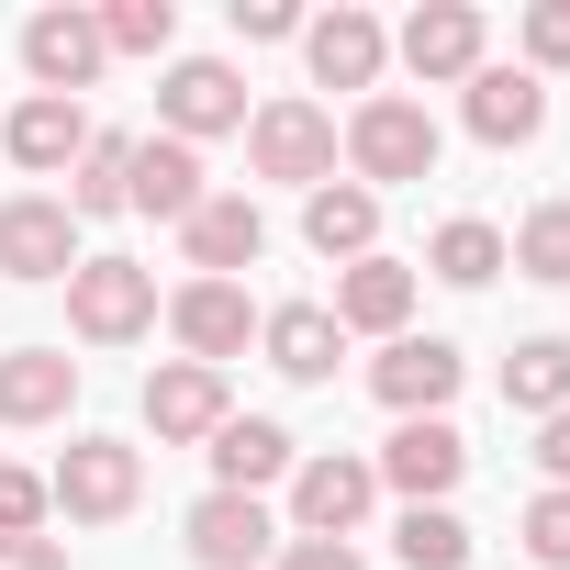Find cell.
Here are the masks:
<instances>
[{
  "label": "cell",
  "mask_w": 570,
  "mask_h": 570,
  "mask_svg": "<svg viewBox=\"0 0 570 570\" xmlns=\"http://www.w3.org/2000/svg\"><path fill=\"white\" fill-rule=\"evenodd\" d=\"M0 146H12V168L57 179V168H79V157H90V112H79V101H46V90H35V101H23L12 124H0Z\"/></svg>",
  "instance_id": "obj_24"
},
{
  "label": "cell",
  "mask_w": 570,
  "mask_h": 570,
  "mask_svg": "<svg viewBox=\"0 0 570 570\" xmlns=\"http://www.w3.org/2000/svg\"><path fill=\"white\" fill-rule=\"evenodd\" d=\"M503 268H525V279H570V202H537V213L514 224Z\"/></svg>",
  "instance_id": "obj_29"
},
{
  "label": "cell",
  "mask_w": 570,
  "mask_h": 570,
  "mask_svg": "<svg viewBox=\"0 0 570 570\" xmlns=\"http://www.w3.org/2000/svg\"><path fill=\"white\" fill-rule=\"evenodd\" d=\"M79 403V358L68 347H12L0 358V425H57Z\"/></svg>",
  "instance_id": "obj_23"
},
{
  "label": "cell",
  "mask_w": 570,
  "mask_h": 570,
  "mask_svg": "<svg viewBox=\"0 0 570 570\" xmlns=\"http://www.w3.org/2000/svg\"><path fill=\"white\" fill-rule=\"evenodd\" d=\"M303 246H314V257H336V268L381 257V190H358V179L303 190Z\"/></svg>",
  "instance_id": "obj_21"
},
{
  "label": "cell",
  "mask_w": 570,
  "mask_h": 570,
  "mask_svg": "<svg viewBox=\"0 0 570 570\" xmlns=\"http://www.w3.org/2000/svg\"><path fill=\"white\" fill-rule=\"evenodd\" d=\"M347 168H358V190H403V179H436V112L414 101V90H370L358 112H347Z\"/></svg>",
  "instance_id": "obj_1"
},
{
  "label": "cell",
  "mask_w": 570,
  "mask_h": 570,
  "mask_svg": "<svg viewBox=\"0 0 570 570\" xmlns=\"http://www.w3.org/2000/svg\"><path fill=\"white\" fill-rule=\"evenodd\" d=\"M268 570H358V548H336V537H292Z\"/></svg>",
  "instance_id": "obj_35"
},
{
  "label": "cell",
  "mask_w": 570,
  "mask_h": 570,
  "mask_svg": "<svg viewBox=\"0 0 570 570\" xmlns=\"http://www.w3.org/2000/svg\"><path fill=\"white\" fill-rule=\"evenodd\" d=\"M157 314H168V336H179L202 370H224V358L257 336V303H246V279H179V292H168Z\"/></svg>",
  "instance_id": "obj_12"
},
{
  "label": "cell",
  "mask_w": 570,
  "mask_h": 570,
  "mask_svg": "<svg viewBox=\"0 0 570 570\" xmlns=\"http://www.w3.org/2000/svg\"><path fill=\"white\" fill-rule=\"evenodd\" d=\"M101 46H112V57H168V46H179V0H112V12H101Z\"/></svg>",
  "instance_id": "obj_30"
},
{
  "label": "cell",
  "mask_w": 570,
  "mask_h": 570,
  "mask_svg": "<svg viewBox=\"0 0 570 570\" xmlns=\"http://www.w3.org/2000/svg\"><path fill=\"white\" fill-rule=\"evenodd\" d=\"M370 503H381V470H370V459H347V448H325V459H303V470H292V525H303V537H336V548H347Z\"/></svg>",
  "instance_id": "obj_10"
},
{
  "label": "cell",
  "mask_w": 570,
  "mask_h": 570,
  "mask_svg": "<svg viewBox=\"0 0 570 570\" xmlns=\"http://www.w3.org/2000/svg\"><path fill=\"white\" fill-rule=\"evenodd\" d=\"M548 68H570V0H537L525 12V79H548Z\"/></svg>",
  "instance_id": "obj_33"
},
{
  "label": "cell",
  "mask_w": 570,
  "mask_h": 570,
  "mask_svg": "<svg viewBox=\"0 0 570 570\" xmlns=\"http://www.w3.org/2000/svg\"><path fill=\"white\" fill-rule=\"evenodd\" d=\"M101 68H112L101 12H68V0H57V12H35V23H23V79H35L46 101H79Z\"/></svg>",
  "instance_id": "obj_5"
},
{
  "label": "cell",
  "mask_w": 570,
  "mask_h": 570,
  "mask_svg": "<svg viewBox=\"0 0 570 570\" xmlns=\"http://www.w3.org/2000/svg\"><path fill=\"white\" fill-rule=\"evenodd\" d=\"M381 492H403V503H448L459 492V470H470V436L448 425V414H414V425H392L381 436Z\"/></svg>",
  "instance_id": "obj_6"
},
{
  "label": "cell",
  "mask_w": 570,
  "mask_h": 570,
  "mask_svg": "<svg viewBox=\"0 0 570 570\" xmlns=\"http://www.w3.org/2000/svg\"><path fill=\"white\" fill-rule=\"evenodd\" d=\"M46 503H57L68 525H124V514L146 503V448H124V436H79V448L46 470Z\"/></svg>",
  "instance_id": "obj_2"
},
{
  "label": "cell",
  "mask_w": 570,
  "mask_h": 570,
  "mask_svg": "<svg viewBox=\"0 0 570 570\" xmlns=\"http://www.w3.org/2000/svg\"><path fill=\"white\" fill-rule=\"evenodd\" d=\"M235 414V392H224V370H202V358H168L157 381H146V425H157V448H213V425Z\"/></svg>",
  "instance_id": "obj_17"
},
{
  "label": "cell",
  "mask_w": 570,
  "mask_h": 570,
  "mask_svg": "<svg viewBox=\"0 0 570 570\" xmlns=\"http://www.w3.org/2000/svg\"><path fill=\"white\" fill-rule=\"evenodd\" d=\"M503 403H514V414H537V425H548V414H570V336H525V347L503 358Z\"/></svg>",
  "instance_id": "obj_25"
},
{
  "label": "cell",
  "mask_w": 570,
  "mask_h": 570,
  "mask_svg": "<svg viewBox=\"0 0 570 570\" xmlns=\"http://www.w3.org/2000/svg\"><path fill=\"white\" fill-rule=\"evenodd\" d=\"M124 168H135V135H90V157L68 168V213H124Z\"/></svg>",
  "instance_id": "obj_28"
},
{
  "label": "cell",
  "mask_w": 570,
  "mask_h": 570,
  "mask_svg": "<svg viewBox=\"0 0 570 570\" xmlns=\"http://www.w3.org/2000/svg\"><path fill=\"white\" fill-rule=\"evenodd\" d=\"M0 570H68V537H0Z\"/></svg>",
  "instance_id": "obj_36"
},
{
  "label": "cell",
  "mask_w": 570,
  "mask_h": 570,
  "mask_svg": "<svg viewBox=\"0 0 570 570\" xmlns=\"http://www.w3.org/2000/svg\"><path fill=\"white\" fill-rule=\"evenodd\" d=\"M246 157H257V179L325 190V179H336V112H325V101H257V112H246Z\"/></svg>",
  "instance_id": "obj_4"
},
{
  "label": "cell",
  "mask_w": 570,
  "mask_h": 570,
  "mask_svg": "<svg viewBox=\"0 0 570 570\" xmlns=\"http://www.w3.org/2000/svg\"><path fill=\"white\" fill-rule=\"evenodd\" d=\"M392 559H403V570H470V525H459L448 503H403Z\"/></svg>",
  "instance_id": "obj_27"
},
{
  "label": "cell",
  "mask_w": 570,
  "mask_h": 570,
  "mask_svg": "<svg viewBox=\"0 0 570 570\" xmlns=\"http://www.w3.org/2000/svg\"><path fill=\"white\" fill-rule=\"evenodd\" d=\"M459 381H470V358L448 347V336H392L381 358H370V392L414 425V414H448L459 403Z\"/></svg>",
  "instance_id": "obj_9"
},
{
  "label": "cell",
  "mask_w": 570,
  "mask_h": 570,
  "mask_svg": "<svg viewBox=\"0 0 570 570\" xmlns=\"http://www.w3.org/2000/svg\"><path fill=\"white\" fill-rule=\"evenodd\" d=\"M537 470H548V492H570V414L537 425Z\"/></svg>",
  "instance_id": "obj_37"
},
{
  "label": "cell",
  "mask_w": 570,
  "mask_h": 570,
  "mask_svg": "<svg viewBox=\"0 0 570 570\" xmlns=\"http://www.w3.org/2000/svg\"><path fill=\"white\" fill-rule=\"evenodd\" d=\"M481 46H492V23L470 12V0H425V12H414V23L392 35V57H403V68H414L425 90L470 79V68H481Z\"/></svg>",
  "instance_id": "obj_14"
},
{
  "label": "cell",
  "mask_w": 570,
  "mask_h": 570,
  "mask_svg": "<svg viewBox=\"0 0 570 570\" xmlns=\"http://www.w3.org/2000/svg\"><path fill=\"white\" fill-rule=\"evenodd\" d=\"M46 470H23V459H0V537H46Z\"/></svg>",
  "instance_id": "obj_31"
},
{
  "label": "cell",
  "mask_w": 570,
  "mask_h": 570,
  "mask_svg": "<svg viewBox=\"0 0 570 570\" xmlns=\"http://www.w3.org/2000/svg\"><path fill=\"white\" fill-rule=\"evenodd\" d=\"M246 46H279V35H303V12H292V0H235V12H224Z\"/></svg>",
  "instance_id": "obj_34"
},
{
  "label": "cell",
  "mask_w": 570,
  "mask_h": 570,
  "mask_svg": "<svg viewBox=\"0 0 570 570\" xmlns=\"http://www.w3.org/2000/svg\"><path fill=\"white\" fill-rule=\"evenodd\" d=\"M303 57H314V79L325 90H381V68H392V35H381V12H358V0H336V12H314L303 23Z\"/></svg>",
  "instance_id": "obj_13"
},
{
  "label": "cell",
  "mask_w": 570,
  "mask_h": 570,
  "mask_svg": "<svg viewBox=\"0 0 570 570\" xmlns=\"http://www.w3.org/2000/svg\"><path fill=\"white\" fill-rule=\"evenodd\" d=\"M425 268L448 279V292H481V279H503V224H481V213H459V224H436V246H425Z\"/></svg>",
  "instance_id": "obj_26"
},
{
  "label": "cell",
  "mask_w": 570,
  "mask_h": 570,
  "mask_svg": "<svg viewBox=\"0 0 570 570\" xmlns=\"http://www.w3.org/2000/svg\"><path fill=\"white\" fill-rule=\"evenodd\" d=\"M79 268V213L57 190H12L0 202V279H68Z\"/></svg>",
  "instance_id": "obj_7"
},
{
  "label": "cell",
  "mask_w": 570,
  "mask_h": 570,
  "mask_svg": "<svg viewBox=\"0 0 570 570\" xmlns=\"http://www.w3.org/2000/svg\"><path fill=\"white\" fill-rule=\"evenodd\" d=\"M124 213L190 224V213H202V146H179V135H135V168H124Z\"/></svg>",
  "instance_id": "obj_19"
},
{
  "label": "cell",
  "mask_w": 570,
  "mask_h": 570,
  "mask_svg": "<svg viewBox=\"0 0 570 570\" xmlns=\"http://www.w3.org/2000/svg\"><path fill=\"white\" fill-rule=\"evenodd\" d=\"M257 347H268L279 381H336V358H347V336H336L325 303H279V314H257Z\"/></svg>",
  "instance_id": "obj_22"
},
{
  "label": "cell",
  "mask_w": 570,
  "mask_h": 570,
  "mask_svg": "<svg viewBox=\"0 0 570 570\" xmlns=\"http://www.w3.org/2000/svg\"><path fill=\"white\" fill-rule=\"evenodd\" d=\"M279 559V514L257 492H202L190 503V570H268Z\"/></svg>",
  "instance_id": "obj_11"
},
{
  "label": "cell",
  "mask_w": 570,
  "mask_h": 570,
  "mask_svg": "<svg viewBox=\"0 0 570 570\" xmlns=\"http://www.w3.org/2000/svg\"><path fill=\"white\" fill-rule=\"evenodd\" d=\"M68 325H79L90 347H135V336L157 325V268H135V257H79V268H68Z\"/></svg>",
  "instance_id": "obj_3"
},
{
  "label": "cell",
  "mask_w": 570,
  "mask_h": 570,
  "mask_svg": "<svg viewBox=\"0 0 570 570\" xmlns=\"http://www.w3.org/2000/svg\"><path fill=\"white\" fill-rule=\"evenodd\" d=\"M303 448L292 425H268V414H224L213 425V492H268V481H292Z\"/></svg>",
  "instance_id": "obj_20"
},
{
  "label": "cell",
  "mask_w": 570,
  "mask_h": 570,
  "mask_svg": "<svg viewBox=\"0 0 570 570\" xmlns=\"http://www.w3.org/2000/svg\"><path fill=\"white\" fill-rule=\"evenodd\" d=\"M179 246H190V279H235V268L268 257V213L246 190H202V213L179 224Z\"/></svg>",
  "instance_id": "obj_16"
},
{
  "label": "cell",
  "mask_w": 570,
  "mask_h": 570,
  "mask_svg": "<svg viewBox=\"0 0 570 570\" xmlns=\"http://www.w3.org/2000/svg\"><path fill=\"white\" fill-rule=\"evenodd\" d=\"M235 124H246V79H235L224 57H179V68L157 79V135L202 146V135H235Z\"/></svg>",
  "instance_id": "obj_8"
},
{
  "label": "cell",
  "mask_w": 570,
  "mask_h": 570,
  "mask_svg": "<svg viewBox=\"0 0 570 570\" xmlns=\"http://www.w3.org/2000/svg\"><path fill=\"white\" fill-rule=\"evenodd\" d=\"M525 559L537 570H570V492H537L525 503Z\"/></svg>",
  "instance_id": "obj_32"
},
{
  "label": "cell",
  "mask_w": 570,
  "mask_h": 570,
  "mask_svg": "<svg viewBox=\"0 0 570 570\" xmlns=\"http://www.w3.org/2000/svg\"><path fill=\"white\" fill-rule=\"evenodd\" d=\"M459 124H470L481 146H537V135H548V79H525V68H470V79H459Z\"/></svg>",
  "instance_id": "obj_15"
},
{
  "label": "cell",
  "mask_w": 570,
  "mask_h": 570,
  "mask_svg": "<svg viewBox=\"0 0 570 570\" xmlns=\"http://www.w3.org/2000/svg\"><path fill=\"white\" fill-rule=\"evenodd\" d=\"M325 314H336V336H381V347H392V336L414 325V268H403V257L336 268V303H325Z\"/></svg>",
  "instance_id": "obj_18"
}]
</instances>
